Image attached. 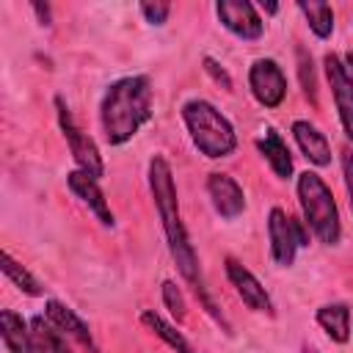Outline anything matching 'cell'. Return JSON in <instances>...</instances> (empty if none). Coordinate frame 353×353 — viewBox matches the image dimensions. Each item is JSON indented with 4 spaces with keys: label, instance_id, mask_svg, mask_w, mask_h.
Instances as JSON below:
<instances>
[{
    "label": "cell",
    "instance_id": "6da1fadb",
    "mask_svg": "<svg viewBox=\"0 0 353 353\" xmlns=\"http://www.w3.org/2000/svg\"><path fill=\"white\" fill-rule=\"evenodd\" d=\"M149 190H152V199H154V207H157V215L163 221V232H165V243H168V254L179 270V276L185 279V284L196 292L199 303L207 309V314L223 325V331L229 334V323L223 317V312L218 309L215 298L210 295L207 284H204V276H201V268H199V256H196V248L190 243V234L185 229V221H182V212H179V199H176V185H174V171L168 165V160L163 154H154L149 160Z\"/></svg>",
    "mask_w": 353,
    "mask_h": 353
},
{
    "label": "cell",
    "instance_id": "7a4b0ae2",
    "mask_svg": "<svg viewBox=\"0 0 353 353\" xmlns=\"http://www.w3.org/2000/svg\"><path fill=\"white\" fill-rule=\"evenodd\" d=\"M154 116V91L146 74H127L108 85L99 105V124L110 146H121Z\"/></svg>",
    "mask_w": 353,
    "mask_h": 353
},
{
    "label": "cell",
    "instance_id": "3957f363",
    "mask_svg": "<svg viewBox=\"0 0 353 353\" xmlns=\"http://www.w3.org/2000/svg\"><path fill=\"white\" fill-rule=\"evenodd\" d=\"M182 121L190 132L193 146L210 157V160H221L229 157L237 149V135L232 121L207 99H188L182 105Z\"/></svg>",
    "mask_w": 353,
    "mask_h": 353
},
{
    "label": "cell",
    "instance_id": "277c9868",
    "mask_svg": "<svg viewBox=\"0 0 353 353\" xmlns=\"http://www.w3.org/2000/svg\"><path fill=\"white\" fill-rule=\"evenodd\" d=\"M295 193H298V204H301L306 229L320 243L336 245L342 237V223H339V210H336L334 193L325 185V179L314 171H303L295 179Z\"/></svg>",
    "mask_w": 353,
    "mask_h": 353
},
{
    "label": "cell",
    "instance_id": "5b68a950",
    "mask_svg": "<svg viewBox=\"0 0 353 353\" xmlns=\"http://www.w3.org/2000/svg\"><path fill=\"white\" fill-rule=\"evenodd\" d=\"M268 240L270 256L279 268H290L301 245H309V229L303 221L287 215L281 207H270L268 212Z\"/></svg>",
    "mask_w": 353,
    "mask_h": 353
},
{
    "label": "cell",
    "instance_id": "8992f818",
    "mask_svg": "<svg viewBox=\"0 0 353 353\" xmlns=\"http://www.w3.org/2000/svg\"><path fill=\"white\" fill-rule=\"evenodd\" d=\"M55 113H58V127H61V132H63V138H66V146H69V152H72L77 168L85 171V174H91L94 179H99V176L105 174L102 154H99L97 143L77 127V121H74L72 110L66 108L63 97H55Z\"/></svg>",
    "mask_w": 353,
    "mask_h": 353
},
{
    "label": "cell",
    "instance_id": "52a82bcc",
    "mask_svg": "<svg viewBox=\"0 0 353 353\" xmlns=\"http://www.w3.org/2000/svg\"><path fill=\"white\" fill-rule=\"evenodd\" d=\"M323 69H325V80H328V88H331V97L339 113L342 132L347 141H353V74L347 72L345 61L334 52L323 58Z\"/></svg>",
    "mask_w": 353,
    "mask_h": 353
},
{
    "label": "cell",
    "instance_id": "ba28073f",
    "mask_svg": "<svg viewBox=\"0 0 353 353\" xmlns=\"http://www.w3.org/2000/svg\"><path fill=\"white\" fill-rule=\"evenodd\" d=\"M248 88L262 108H279L287 97V74L273 58H256L248 69Z\"/></svg>",
    "mask_w": 353,
    "mask_h": 353
},
{
    "label": "cell",
    "instance_id": "9c48e42d",
    "mask_svg": "<svg viewBox=\"0 0 353 353\" xmlns=\"http://www.w3.org/2000/svg\"><path fill=\"white\" fill-rule=\"evenodd\" d=\"M215 14H218L221 25L243 41H256L265 30V22L256 14V6L248 0H218Z\"/></svg>",
    "mask_w": 353,
    "mask_h": 353
},
{
    "label": "cell",
    "instance_id": "30bf717a",
    "mask_svg": "<svg viewBox=\"0 0 353 353\" xmlns=\"http://www.w3.org/2000/svg\"><path fill=\"white\" fill-rule=\"evenodd\" d=\"M223 265H226V276H229V281H232L234 292L240 295V301H243L251 312L273 314V301H270L268 290L259 284V279H256V276H254L243 262H237L234 256H226V259H223Z\"/></svg>",
    "mask_w": 353,
    "mask_h": 353
},
{
    "label": "cell",
    "instance_id": "8fae6325",
    "mask_svg": "<svg viewBox=\"0 0 353 353\" xmlns=\"http://www.w3.org/2000/svg\"><path fill=\"white\" fill-rule=\"evenodd\" d=\"M66 185H69V190L97 215V221H99L102 226H108V229L116 226L113 210H110V204H108V199H105V193H102V188H99V179H94L91 174L74 168V171L66 174Z\"/></svg>",
    "mask_w": 353,
    "mask_h": 353
},
{
    "label": "cell",
    "instance_id": "7c38bea8",
    "mask_svg": "<svg viewBox=\"0 0 353 353\" xmlns=\"http://www.w3.org/2000/svg\"><path fill=\"white\" fill-rule=\"evenodd\" d=\"M207 196L215 207V212L226 221L237 218L243 210H245V196H243V188L229 176V174H210L207 176Z\"/></svg>",
    "mask_w": 353,
    "mask_h": 353
},
{
    "label": "cell",
    "instance_id": "4fadbf2b",
    "mask_svg": "<svg viewBox=\"0 0 353 353\" xmlns=\"http://www.w3.org/2000/svg\"><path fill=\"white\" fill-rule=\"evenodd\" d=\"M44 317L61 331V334H66V336H72V339H77L83 347H88L91 353H99V345L94 342V334H91V328L83 323V317L74 312V309H69L66 303H61V301H55V298H50L47 303H44Z\"/></svg>",
    "mask_w": 353,
    "mask_h": 353
},
{
    "label": "cell",
    "instance_id": "5bb4252c",
    "mask_svg": "<svg viewBox=\"0 0 353 353\" xmlns=\"http://www.w3.org/2000/svg\"><path fill=\"white\" fill-rule=\"evenodd\" d=\"M292 138L298 143V149L306 154V160L317 168H325L331 165V143L328 138L306 119H295L292 121Z\"/></svg>",
    "mask_w": 353,
    "mask_h": 353
},
{
    "label": "cell",
    "instance_id": "9a60e30c",
    "mask_svg": "<svg viewBox=\"0 0 353 353\" xmlns=\"http://www.w3.org/2000/svg\"><path fill=\"white\" fill-rule=\"evenodd\" d=\"M0 336H3V345L8 353H36L30 320H25L22 314H17L11 309L0 312Z\"/></svg>",
    "mask_w": 353,
    "mask_h": 353
},
{
    "label": "cell",
    "instance_id": "2e32d148",
    "mask_svg": "<svg viewBox=\"0 0 353 353\" xmlns=\"http://www.w3.org/2000/svg\"><path fill=\"white\" fill-rule=\"evenodd\" d=\"M256 149H259V154L268 160V165L273 168V174H276L279 179H290V176H292V154H290L287 143L281 141V135H279L273 127L265 130V135L256 141Z\"/></svg>",
    "mask_w": 353,
    "mask_h": 353
},
{
    "label": "cell",
    "instance_id": "e0dca14e",
    "mask_svg": "<svg viewBox=\"0 0 353 353\" xmlns=\"http://www.w3.org/2000/svg\"><path fill=\"white\" fill-rule=\"evenodd\" d=\"M314 320L331 336V342L345 345L350 339V309H347V303H323L314 312Z\"/></svg>",
    "mask_w": 353,
    "mask_h": 353
},
{
    "label": "cell",
    "instance_id": "ac0fdd59",
    "mask_svg": "<svg viewBox=\"0 0 353 353\" xmlns=\"http://www.w3.org/2000/svg\"><path fill=\"white\" fill-rule=\"evenodd\" d=\"M30 334H33L36 353H72L66 334H61L44 314L30 317Z\"/></svg>",
    "mask_w": 353,
    "mask_h": 353
},
{
    "label": "cell",
    "instance_id": "d6986e66",
    "mask_svg": "<svg viewBox=\"0 0 353 353\" xmlns=\"http://www.w3.org/2000/svg\"><path fill=\"white\" fill-rule=\"evenodd\" d=\"M141 323L154 334V336H160L171 350H176V353H196L193 350V345L176 331V325L174 323H168V320H163L157 312H152V309H146V312H141Z\"/></svg>",
    "mask_w": 353,
    "mask_h": 353
},
{
    "label": "cell",
    "instance_id": "ffe728a7",
    "mask_svg": "<svg viewBox=\"0 0 353 353\" xmlns=\"http://www.w3.org/2000/svg\"><path fill=\"white\" fill-rule=\"evenodd\" d=\"M0 268H3V273H6V279L19 290V292H25V295H30V298H36V295H44V287H41V281L25 268V265H19L8 251H3L0 254Z\"/></svg>",
    "mask_w": 353,
    "mask_h": 353
},
{
    "label": "cell",
    "instance_id": "44dd1931",
    "mask_svg": "<svg viewBox=\"0 0 353 353\" xmlns=\"http://www.w3.org/2000/svg\"><path fill=\"white\" fill-rule=\"evenodd\" d=\"M298 11L306 17V22H309V28H312V33L317 39H328L334 33V8L328 3H323V0H309V3L301 0Z\"/></svg>",
    "mask_w": 353,
    "mask_h": 353
},
{
    "label": "cell",
    "instance_id": "7402d4cb",
    "mask_svg": "<svg viewBox=\"0 0 353 353\" xmlns=\"http://www.w3.org/2000/svg\"><path fill=\"white\" fill-rule=\"evenodd\" d=\"M295 55H298V77H301V88H303L306 99L314 105V102H317V77H314L312 55H309V50H303V47H298Z\"/></svg>",
    "mask_w": 353,
    "mask_h": 353
},
{
    "label": "cell",
    "instance_id": "603a6c76",
    "mask_svg": "<svg viewBox=\"0 0 353 353\" xmlns=\"http://www.w3.org/2000/svg\"><path fill=\"white\" fill-rule=\"evenodd\" d=\"M163 303H165V309L171 312V317L176 323H185V317H188L185 295H182V290L174 281H163Z\"/></svg>",
    "mask_w": 353,
    "mask_h": 353
},
{
    "label": "cell",
    "instance_id": "cb8c5ba5",
    "mask_svg": "<svg viewBox=\"0 0 353 353\" xmlns=\"http://www.w3.org/2000/svg\"><path fill=\"white\" fill-rule=\"evenodd\" d=\"M141 14H143V19L149 22V25H165V19H168V14H171V6L168 3H141Z\"/></svg>",
    "mask_w": 353,
    "mask_h": 353
},
{
    "label": "cell",
    "instance_id": "d4e9b609",
    "mask_svg": "<svg viewBox=\"0 0 353 353\" xmlns=\"http://www.w3.org/2000/svg\"><path fill=\"white\" fill-rule=\"evenodd\" d=\"M201 63H204V69H207V74H210V77H212V80H215V83H218L221 88H226V91H232V77L226 74V69H223V66H221V63H218L215 58H210V55H204V61H201Z\"/></svg>",
    "mask_w": 353,
    "mask_h": 353
},
{
    "label": "cell",
    "instance_id": "484cf974",
    "mask_svg": "<svg viewBox=\"0 0 353 353\" xmlns=\"http://www.w3.org/2000/svg\"><path fill=\"white\" fill-rule=\"evenodd\" d=\"M342 179H345L347 201H350V210H353V149L350 146L342 149Z\"/></svg>",
    "mask_w": 353,
    "mask_h": 353
},
{
    "label": "cell",
    "instance_id": "4316f807",
    "mask_svg": "<svg viewBox=\"0 0 353 353\" xmlns=\"http://www.w3.org/2000/svg\"><path fill=\"white\" fill-rule=\"evenodd\" d=\"M30 8H33V14L39 17L41 25H52V14H50V6H47V3H44V6H41V3H33Z\"/></svg>",
    "mask_w": 353,
    "mask_h": 353
},
{
    "label": "cell",
    "instance_id": "83f0119b",
    "mask_svg": "<svg viewBox=\"0 0 353 353\" xmlns=\"http://www.w3.org/2000/svg\"><path fill=\"white\" fill-rule=\"evenodd\" d=\"M262 11H265V14H276V11H279V6H276V3H265V0H262Z\"/></svg>",
    "mask_w": 353,
    "mask_h": 353
},
{
    "label": "cell",
    "instance_id": "f1b7e54d",
    "mask_svg": "<svg viewBox=\"0 0 353 353\" xmlns=\"http://www.w3.org/2000/svg\"><path fill=\"white\" fill-rule=\"evenodd\" d=\"M345 66H347V72L353 74V52H347V55H345Z\"/></svg>",
    "mask_w": 353,
    "mask_h": 353
},
{
    "label": "cell",
    "instance_id": "f546056e",
    "mask_svg": "<svg viewBox=\"0 0 353 353\" xmlns=\"http://www.w3.org/2000/svg\"><path fill=\"white\" fill-rule=\"evenodd\" d=\"M301 353H317V350H314V347H309V345H306V347H301Z\"/></svg>",
    "mask_w": 353,
    "mask_h": 353
}]
</instances>
